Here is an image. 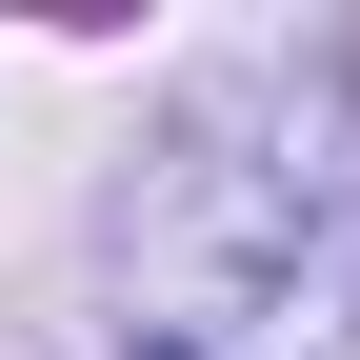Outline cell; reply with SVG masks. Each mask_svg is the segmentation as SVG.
I'll return each instance as SVG.
<instances>
[{
	"mask_svg": "<svg viewBox=\"0 0 360 360\" xmlns=\"http://www.w3.org/2000/svg\"><path fill=\"white\" fill-rule=\"evenodd\" d=\"M120 360H360V60H220L141 141Z\"/></svg>",
	"mask_w": 360,
	"mask_h": 360,
	"instance_id": "obj_1",
	"label": "cell"
}]
</instances>
